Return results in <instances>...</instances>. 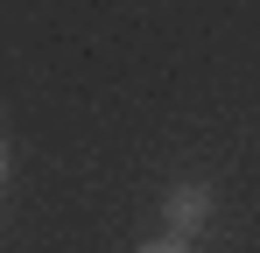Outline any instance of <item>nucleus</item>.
Listing matches in <instances>:
<instances>
[{
  "mask_svg": "<svg viewBox=\"0 0 260 253\" xmlns=\"http://www.w3.org/2000/svg\"><path fill=\"white\" fill-rule=\"evenodd\" d=\"M134 253H190L183 239H148V246H134Z\"/></svg>",
  "mask_w": 260,
  "mask_h": 253,
  "instance_id": "f257e3e1",
  "label": "nucleus"
},
{
  "mask_svg": "<svg viewBox=\"0 0 260 253\" xmlns=\"http://www.w3.org/2000/svg\"><path fill=\"white\" fill-rule=\"evenodd\" d=\"M0 190H7V141H0Z\"/></svg>",
  "mask_w": 260,
  "mask_h": 253,
  "instance_id": "f03ea898",
  "label": "nucleus"
}]
</instances>
